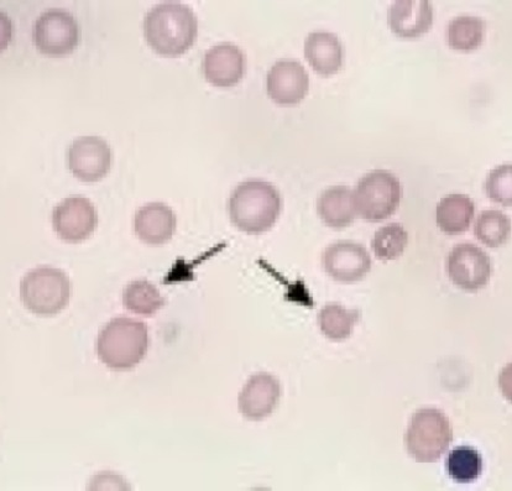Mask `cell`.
I'll list each match as a JSON object with an SVG mask.
<instances>
[{
    "label": "cell",
    "mask_w": 512,
    "mask_h": 491,
    "mask_svg": "<svg viewBox=\"0 0 512 491\" xmlns=\"http://www.w3.org/2000/svg\"><path fill=\"white\" fill-rule=\"evenodd\" d=\"M305 57L318 75L333 76L343 66V45L336 34L315 31L308 35L305 41Z\"/></svg>",
    "instance_id": "obj_17"
},
{
    "label": "cell",
    "mask_w": 512,
    "mask_h": 491,
    "mask_svg": "<svg viewBox=\"0 0 512 491\" xmlns=\"http://www.w3.org/2000/svg\"><path fill=\"white\" fill-rule=\"evenodd\" d=\"M483 458L477 449L468 446L454 448L447 458V472L454 482H475L483 472Z\"/></svg>",
    "instance_id": "obj_24"
},
{
    "label": "cell",
    "mask_w": 512,
    "mask_h": 491,
    "mask_svg": "<svg viewBox=\"0 0 512 491\" xmlns=\"http://www.w3.org/2000/svg\"><path fill=\"white\" fill-rule=\"evenodd\" d=\"M98 216L86 197L71 196L61 201L52 212V227L66 243H81L96 231Z\"/></svg>",
    "instance_id": "obj_10"
},
{
    "label": "cell",
    "mask_w": 512,
    "mask_h": 491,
    "mask_svg": "<svg viewBox=\"0 0 512 491\" xmlns=\"http://www.w3.org/2000/svg\"><path fill=\"white\" fill-rule=\"evenodd\" d=\"M475 214L474 202L466 195H448L438 202L436 222L438 228L448 235L467 232Z\"/></svg>",
    "instance_id": "obj_19"
},
{
    "label": "cell",
    "mask_w": 512,
    "mask_h": 491,
    "mask_svg": "<svg viewBox=\"0 0 512 491\" xmlns=\"http://www.w3.org/2000/svg\"><path fill=\"white\" fill-rule=\"evenodd\" d=\"M485 23L473 15H461L451 20L447 28V41L451 49L459 52H472L483 45Z\"/></svg>",
    "instance_id": "obj_21"
},
{
    "label": "cell",
    "mask_w": 512,
    "mask_h": 491,
    "mask_svg": "<svg viewBox=\"0 0 512 491\" xmlns=\"http://www.w3.org/2000/svg\"><path fill=\"white\" fill-rule=\"evenodd\" d=\"M281 195L274 185L263 180L242 182L229 198V217L235 227L248 234L269 232L278 222Z\"/></svg>",
    "instance_id": "obj_2"
},
{
    "label": "cell",
    "mask_w": 512,
    "mask_h": 491,
    "mask_svg": "<svg viewBox=\"0 0 512 491\" xmlns=\"http://www.w3.org/2000/svg\"><path fill=\"white\" fill-rule=\"evenodd\" d=\"M166 304L158 287L150 281L137 280L124 287L123 305L134 315L153 317Z\"/></svg>",
    "instance_id": "obj_20"
},
{
    "label": "cell",
    "mask_w": 512,
    "mask_h": 491,
    "mask_svg": "<svg viewBox=\"0 0 512 491\" xmlns=\"http://www.w3.org/2000/svg\"><path fill=\"white\" fill-rule=\"evenodd\" d=\"M33 39L35 46L45 55L71 54L80 44V25L75 17L66 10L49 9L36 20Z\"/></svg>",
    "instance_id": "obj_7"
},
{
    "label": "cell",
    "mask_w": 512,
    "mask_h": 491,
    "mask_svg": "<svg viewBox=\"0 0 512 491\" xmlns=\"http://www.w3.org/2000/svg\"><path fill=\"white\" fill-rule=\"evenodd\" d=\"M72 285L64 271L51 266L30 270L20 284V296L26 310L36 316L59 315L69 305Z\"/></svg>",
    "instance_id": "obj_4"
},
{
    "label": "cell",
    "mask_w": 512,
    "mask_h": 491,
    "mask_svg": "<svg viewBox=\"0 0 512 491\" xmlns=\"http://www.w3.org/2000/svg\"><path fill=\"white\" fill-rule=\"evenodd\" d=\"M452 441V425L442 411L428 407L412 416L406 431V447L417 463L440 461Z\"/></svg>",
    "instance_id": "obj_5"
},
{
    "label": "cell",
    "mask_w": 512,
    "mask_h": 491,
    "mask_svg": "<svg viewBox=\"0 0 512 491\" xmlns=\"http://www.w3.org/2000/svg\"><path fill=\"white\" fill-rule=\"evenodd\" d=\"M401 198L399 179L389 171L375 170L358 182L354 191L355 210L364 221L383 222L397 211Z\"/></svg>",
    "instance_id": "obj_6"
},
{
    "label": "cell",
    "mask_w": 512,
    "mask_h": 491,
    "mask_svg": "<svg viewBox=\"0 0 512 491\" xmlns=\"http://www.w3.org/2000/svg\"><path fill=\"white\" fill-rule=\"evenodd\" d=\"M409 244V233L400 223H389L381 227L372 239V250L381 261L397 260L405 253Z\"/></svg>",
    "instance_id": "obj_25"
},
{
    "label": "cell",
    "mask_w": 512,
    "mask_h": 491,
    "mask_svg": "<svg viewBox=\"0 0 512 491\" xmlns=\"http://www.w3.org/2000/svg\"><path fill=\"white\" fill-rule=\"evenodd\" d=\"M149 344V331L144 322L117 317L99 333L96 353L109 369L128 372L145 358Z\"/></svg>",
    "instance_id": "obj_3"
},
{
    "label": "cell",
    "mask_w": 512,
    "mask_h": 491,
    "mask_svg": "<svg viewBox=\"0 0 512 491\" xmlns=\"http://www.w3.org/2000/svg\"><path fill=\"white\" fill-rule=\"evenodd\" d=\"M485 191L491 201L504 207H511L512 202V166L501 165L490 172Z\"/></svg>",
    "instance_id": "obj_26"
},
{
    "label": "cell",
    "mask_w": 512,
    "mask_h": 491,
    "mask_svg": "<svg viewBox=\"0 0 512 491\" xmlns=\"http://www.w3.org/2000/svg\"><path fill=\"white\" fill-rule=\"evenodd\" d=\"M433 7L428 0H396L388 12L391 31L401 39H417L431 30Z\"/></svg>",
    "instance_id": "obj_15"
},
{
    "label": "cell",
    "mask_w": 512,
    "mask_h": 491,
    "mask_svg": "<svg viewBox=\"0 0 512 491\" xmlns=\"http://www.w3.org/2000/svg\"><path fill=\"white\" fill-rule=\"evenodd\" d=\"M449 279L459 289L475 292L488 285L491 260L488 253L472 243L456 245L448 255Z\"/></svg>",
    "instance_id": "obj_9"
},
{
    "label": "cell",
    "mask_w": 512,
    "mask_h": 491,
    "mask_svg": "<svg viewBox=\"0 0 512 491\" xmlns=\"http://www.w3.org/2000/svg\"><path fill=\"white\" fill-rule=\"evenodd\" d=\"M310 91V77L299 61L281 60L266 76V92L280 106H296Z\"/></svg>",
    "instance_id": "obj_12"
},
{
    "label": "cell",
    "mask_w": 512,
    "mask_h": 491,
    "mask_svg": "<svg viewBox=\"0 0 512 491\" xmlns=\"http://www.w3.org/2000/svg\"><path fill=\"white\" fill-rule=\"evenodd\" d=\"M281 398V384L269 373L254 374L238 398L240 414L249 421H263L273 414Z\"/></svg>",
    "instance_id": "obj_13"
},
{
    "label": "cell",
    "mask_w": 512,
    "mask_h": 491,
    "mask_svg": "<svg viewBox=\"0 0 512 491\" xmlns=\"http://www.w3.org/2000/svg\"><path fill=\"white\" fill-rule=\"evenodd\" d=\"M112 149L99 137H81L73 141L67 163L73 175L85 182L102 180L111 170Z\"/></svg>",
    "instance_id": "obj_11"
},
{
    "label": "cell",
    "mask_w": 512,
    "mask_h": 491,
    "mask_svg": "<svg viewBox=\"0 0 512 491\" xmlns=\"http://www.w3.org/2000/svg\"><path fill=\"white\" fill-rule=\"evenodd\" d=\"M144 38L159 55H184L195 44L198 20L193 10L181 2H163L151 8L144 19Z\"/></svg>",
    "instance_id": "obj_1"
},
{
    "label": "cell",
    "mask_w": 512,
    "mask_h": 491,
    "mask_svg": "<svg viewBox=\"0 0 512 491\" xmlns=\"http://www.w3.org/2000/svg\"><path fill=\"white\" fill-rule=\"evenodd\" d=\"M360 318V312L357 310H348L341 304H328L322 308L318 315V325H320L323 336L331 341H346L352 336L353 329Z\"/></svg>",
    "instance_id": "obj_22"
},
{
    "label": "cell",
    "mask_w": 512,
    "mask_h": 491,
    "mask_svg": "<svg viewBox=\"0 0 512 491\" xmlns=\"http://www.w3.org/2000/svg\"><path fill=\"white\" fill-rule=\"evenodd\" d=\"M318 216L327 227L346 229L352 226L357 218L354 191L347 186H333L322 192L317 201Z\"/></svg>",
    "instance_id": "obj_18"
},
{
    "label": "cell",
    "mask_w": 512,
    "mask_h": 491,
    "mask_svg": "<svg viewBox=\"0 0 512 491\" xmlns=\"http://www.w3.org/2000/svg\"><path fill=\"white\" fill-rule=\"evenodd\" d=\"M511 221L501 211L489 210L479 214L474 224V234L480 243L489 248H499L508 242Z\"/></svg>",
    "instance_id": "obj_23"
},
{
    "label": "cell",
    "mask_w": 512,
    "mask_h": 491,
    "mask_svg": "<svg viewBox=\"0 0 512 491\" xmlns=\"http://www.w3.org/2000/svg\"><path fill=\"white\" fill-rule=\"evenodd\" d=\"M322 266L334 281L354 284L367 278L372 270V257L362 244L341 240L323 250Z\"/></svg>",
    "instance_id": "obj_8"
},
{
    "label": "cell",
    "mask_w": 512,
    "mask_h": 491,
    "mask_svg": "<svg viewBox=\"0 0 512 491\" xmlns=\"http://www.w3.org/2000/svg\"><path fill=\"white\" fill-rule=\"evenodd\" d=\"M176 227V214L163 202L146 203L134 217L135 234L141 242L154 247L170 242Z\"/></svg>",
    "instance_id": "obj_16"
},
{
    "label": "cell",
    "mask_w": 512,
    "mask_h": 491,
    "mask_svg": "<svg viewBox=\"0 0 512 491\" xmlns=\"http://www.w3.org/2000/svg\"><path fill=\"white\" fill-rule=\"evenodd\" d=\"M203 75L212 86L231 88L238 85L245 73V56L231 43L214 45L202 61Z\"/></svg>",
    "instance_id": "obj_14"
}]
</instances>
